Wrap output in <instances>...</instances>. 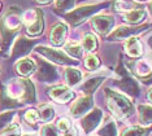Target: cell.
Listing matches in <instances>:
<instances>
[{
  "label": "cell",
  "mask_w": 152,
  "mask_h": 136,
  "mask_svg": "<svg viewBox=\"0 0 152 136\" xmlns=\"http://www.w3.org/2000/svg\"><path fill=\"white\" fill-rule=\"evenodd\" d=\"M22 12L17 7H11L0 20V35L4 49L9 48L13 38L22 27Z\"/></svg>",
  "instance_id": "cell-1"
},
{
  "label": "cell",
  "mask_w": 152,
  "mask_h": 136,
  "mask_svg": "<svg viewBox=\"0 0 152 136\" xmlns=\"http://www.w3.org/2000/svg\"><path fill=\"white\" fill-rule=\"evenodd\" d=\"M4 91L12 100L20 103L21 105L23 103L31 104L35 101V88H34V84L29 79H12L7 84Z\"/></svg>",
  "instance_id": "cell-2"
},
{
  "label": "cell",
  "mask_w": 152,
  "mask_h": 136,
  "mask_svg": "<svg viewBox=\"0 0 152 136\" xmlns=\"http://www.w3.org/2000/svg\"><path fill=\"white\" fill-rule=\"evenodd\" d=\"M105 96H107L108 109L118 119H124V118H127L133 114V111H134L133 104L126 97H124L122 95L115 92V91H110L108 88L105 89Z\"/></svg>",
  "instance_id": "cell-3"
},
{
  "label": "cell",
  "mask_w": 152,
  "mask_h": 136,
  "mask_svg": "<svg viewBox=\"0 0 152 136\" xmlns=\"http://www.w3.org/2000/svg\"><path fill=\"white\" fill-rule=\"evenodd\" d=\"M22 23L26 26V34L30 36H38L43 33V15L39 9H29L22 13Z\"/></svg>",
  "instance_id": "cell-4"
},
{
  "label": "cell",
  "mask_w": 152,
  "mask_h": 136,
  "mask_svg": "<svg viewBox=\"0 0 152 136\" xmlns=\"http://www.w3.org/2000/svg\"><path fill=\"white\" fill-rule=\"evenodd\" d=\"M103 7H105V4H102V5H87V7H81V8L78 9H74L72 10L70 13H68L66 16H65V18L70 25L73 26H77L79 23H82L86 18H88L91 15H94L95 12H98L103 8Z\"/></svg>",
  "instance_id": "cell-5"
},
{
  "label": "cell",
  "mask_w": 152,
  "mask_h": 136,
  "mask_svg": "<svg viewBox=\"0 0 152 136\" xmlns=\"http://www.w3.org/2000/svg\"><path fill=\"white\" fill-rule=\"evenodd\" d=\"M35 51L38 53H40L42 56H44L48 60L56 62V64H60V65H68V64H75V61L70 60L65 53H63L61 51L58 49H53V48H48V47H37Z\"/></svg>",
  "instance_id": "cell-6"
},
{
  "label": "cell",
  "mask_w": 152,
  "mask_h": 136,
  "mask_svg": "<svg viewBox=\"0 0 152 136\" xmlns=\"http://www.w3.org/2000/svg\"><path fill=\"white\" fill-rule=\"evenodd\" d=\"M37 78L42 82H48L52 83L57 81L58 73L56 71L55 66L48 64L44 60H38V71H37Z\"/></svg>",
  "instance_id": "cell-7"
},
{
  "label": "cell",
  "mask_w": 152,
  "mask_h": 136,
  "mask_svg": "<svg viewBox=\"0 0 152 136\" xmlns=\"http://www.w3.org/2000/svg\"><path fill=\"white\" fill-rule=\"evenodd\" d=\"M37 39H26L25 36H20L18 39L15 41V44H13V48H12V58L13 60H16V58H20L22 57V56H26L29 53L30 51H31V48L34 45L37 44Z\"/></svg>",
  "instance_id": "cell-8"
},
{
  "label": "cell",
  "mask_w": 152,
  "mask_h": 136,
  "mask_svg": "<svg viewBox=\"0 0 152 136\" xmlns=\"http://www.w3.org/2000/svg\"><path fill=\"white\" fill-rule=\"evenodd\" d=\"M91 25L98 34L105 35V34L109 33L110 29L115 25V20H113V17H109V16H96L91 20Z\"/></svg>",
  "instance_id": "cell-9"
},
{
  "label": "cell",
  "mask_w": 152,
  "mask_h": 136,
  "mask_svg": "<svg viewBox=\"0 0 152 136\" xmlns=\"http://www.w3.org/2000/svg\"><path fill=\"white\" fill-rule=\"evenodd\" d=\"M122 71H118L121 74V79L118 82V87L122 91H125L126 93H129V95L131 96H137L138 93H139V87H138L137 82L134 81L131 76H129L125 73V70L124 69H121Z\"/></svg>",
  "instance_id": "cell-10"
},
{
  "label": "cell",
  "mask_w": 152,
  "mask_h": 136,
  "mask_svg": "<svg viewBox=\"0 0 152 136\" xmlns=\"http://www.w3.org/2000/svg\"><path fill=\"white\" fill-rule=\"evenodd\" d=\"M48 93H50L51 99L55 100L56 103H60V104L68 103V101H70L74 97V93L72 92L68 87H65V86L53 87V88L50 89V92H48Z\"/></svg>",
  "instance_id": "cell-11"
},
{
  "label": "cell",
  "mask_w": 152,
  "mask_h": 136,
  "mask_svg": "<svg viewBox=\"0 0 152 136\" xmlns=\"http://www.w3.org/2000/svg\"><path fill=\"white\" fill-rule=\"evenodd\" d=\"M91 108H92L91 96H85V97H81L79 100H77L73 105H72L70 113L73 117H81V116H83L85 113H87Z\"/></svg>",
  "instance_id": "cell-12"
},
{
  "label": "cell",
  "mask_w": 152,
  "mask_h": 136,
  "mask_svg": "<svg viewBox=\"0 0 152 136\" xmlns=\"http://www.w3.org/2000/svg\"><path fill=\"white\" fill-rule=\"evenodd\" d=\"M102 116L103 114L100 109H94L92 111H90V114H87L82 121V127H83L85 132H91L94 128L98 127L102 121Z\"/></svg>",
  "instance_id": "cell-13"
},
{
  "label": "cell",
  "mask_w": 152,
  "mask_h": 136,
  "mask_svg": "<svg viewBox=\"0 0 152 136\" xmlns=\"http://www.w3.org/2000/svg\"><path fill=\"white\" fill-rule=\"evenodd\" d=\"M66 35V26L64 23H56L50 33V40L53 45H61Z\"/></svg>",
  "instance_id": "cell-14"
},
{
  "label": "cell",
  "mask_w": 152,
  "mask_h": 136,
  "mask_svg": "<svg viewBox=\"0 0 152 136\" xmlns=\"http://www.w3.org/2000/svg\"><path fill=\"white\" fill-rule=\"evenodd\" d=\"M127 65H129L130 70L133 71L135 75L139 76V78H142V79H147V78H150V76L152 75L150 68H148L147 64L146 62H143V61H131Z\"/></svg>",
  "instance_id": "cell-15"
},
{
  "label": "cell",
  "mask_w": 152,
  "mask_h": 136,
  "mask_svg": "<svg viewBox=\"0 0 152 136\" xmlns=\"http://www.w3.org/2000/svg\"><path fill=\"white\" fill-rule=\"evenodd\" d=\"M142 27H129V26H120L118 29H116L110 34V39L112 40H121L126 39V38H131L133 34L139 33Z\"/></svg>",
  "instance_id": "cell-16"
},
{
  "label": "cell",
  "mask_w": 152,
  "mask_h": 136,
  "mask_svg": "<svg viewBox=\"0 0 152 136\" xmlns=\"http://www.w3.org/2000/svg\"><path fill=\"white\" fill-rule=\"evenodd\" d=\"M125 49L130 57H139L143 53V45L138 38H129L125 43Z\"/></svg>",
  "instance_id": "cell-17"
},
{
  "label": "cell",
  "mask_w": 152,
  "mask_h": 136,
  "mask_svg": "<svg viewBox=\"0 0 152 136\" xmlns=\"http://www.w3.org/2000/svg\"><path fill=\"white\" fill-rule=\"evenodd\" d=\"M16 71L20 75L22 76H27V75H31L34 70H35V64H34L33 60L30 58H22L16 64Z\"/></svg>",
  "instance_id": "cell-18"
},
{
  "label": "cell",
  "mask_w": 152,
  "mask_h": 136,
  "mask_svg": "<svg viewBox=\"0 0 152 136\" xmlns=\"http://www.w3.org/2000/svg\"><path fill=\"white\" fill-rule=\"evenodd\" d=\"M144 16H146L144 9L142 8V7H137V8H134L133 10L125 13V18L124 20L130 23H139L140 21L144 18Z\"/></svg>",
  "instance_id": "cell-19"
},
{
  "label": "cell",
  "mask_w": 152,
  "mask_h": 136,
  "mask_svg": "<svg viewBox=\"0 0 152 136\" xmlns=\"http://www.w3.org/2000/svg\"><path fill=\"white\" fill-rule=\"evenodd\" d=\"M102 82H103V78H100V76H98V78L88 79V81L86 82L83 86H82V91H83L87 96H91L92 93H94V91L98 88L100 84H102Z\"/></svg>",
  "instance_id": "cell-20"
},
{
  "label": "cell",
  "mask_w": 152,
  "mask_h": 136,
  "mask_svg": "<svg viewBox=\"0 0 152 136\" xmlns=\"http://www.w3.org/2000/svg\"><path fill=\"white\" fill-rule=\"evenodd\" d=\"M65 78H66V82L69 86H75L82 79V74L77 69L68 68L66 71H65Z\"/></svg>",
  "instance_id": "cell-21"
},
{
  "label": "cell",
  "mask_w": 152,
  "mask_h": 136,
  "mask_svg": "<svg viewBox=\"0 0 152 136\" xmlns=\"http://www.w3.org/2000/svg\"><path fill=\"white\" fill-rule=\"evenodd\" d=\"M139 119L142 124L152 123V106H148V105L139 106Z\"/></svg>",
  "instance_id": "cell-22"
},
{
  "label": "cell",
  "mask_w": 152,
  "mask_h": 136,
  "mask_svg": "<svg viewBox=\"0 0 152 136\" xmlns=\"http://www.w3.org/2000/svg\"><path fill=\"white\" fill-rule=\"evenodd\" d=\"M138 5L134 4L131 0H117L115 3V5H113V8L117 12H130V10H133L134 8H137Z\"/></svg>",
  "instance_id": "cell-23"
},
{
  "label": "cell",
  "mask_w": 152,
  "mask_h": 136,
  "mask_svg": "<svg viewBox=\"0 0 152 136\" xmlns=\"http://www.w3.org/2000/svg\"><path fill=\"white\" fill-rule=\"evenodd\" d=\"M55 116V111L51 105H40L39 106V118L43 122H50Z\"/></svg>",
  "instance_id": "cell-24"
},
{
  "label": "cell",
  "mask_w": 152,
  "mask_h": 136,
  "mask_svg": "<svg viewBox=\"0 0 152 136\" xmlns=\"http://www.w3.org/2000/svg\"><path fill=\"white\" fill-rule=\"evenodd\" d=\"M15 116H16V111H5V113L0 114V134H3V131L11 124Z\"/></svg>",
  "instance_id": "cell-25"
},
{
  "label": "cell",
  "mask_w": 152,
  "mask_h": 136,
  "mask_svg": "<svg viewBox=\"0 0 152 136\" xmlns=\"http://www.w3.org/2000/svg\"><path fill=\"white\" fill-rule=\"evenodd\" d=\"M82 45L86 51L88 52H94L98 47V41H96V38L92 35V34H86L83 38V41H82Z\"/></svg>",
  "instance_id": "cell-26"
},
{
  "label": "cell",
  "mask_w": 152,
  "mask_h": 136,
  "mask_svg": "<svg viewBox=\"0 0 152 136\" xmlns=\"http://www.w3.org/2000/svg\"><path fill=\"white\" fill-rule=\"evenodd\" d=\"M65 51L68 52L72 57L74 58H79L82 55V48L78 43H74V41H69V43L65 45Z\"/></svg>",
  "instance_id": "cell-27"
},
{
  "label": "cell",
  "mask_w": 152,
  "mask_h": 136,
  "mask_svg": "<svg viewBox=\"0 0 152 136\" xmlns=\"http://www.w3.org/2000/svg\"><path fill=\"white\" fill-rule=\"evenodd\" d=\"M99 136H117V130L113 122H107L102 130L99 131Z\"/></svg>",
  "instance_id": "cell-28"
},
{
  "label": "cell",
  "mask_w": 152,
  "mask_h": 136,
  "mask_svg": "<svg viewBox=\"0 0 152 136\" xmlns=\"http://www.w3.org/2000/svg\"><path fill=\"white\" fill-rule=\"evenodd\" d=\"M147 135V130L140 126H133L124 132L121 136H146Z\"/></svg>",
  "instance_id": "cell-29"
},
{
  "label": "cell",
  "mask_w": 152,
  "mask_h": 136,
  "mask_svg": "<svg viewBox=\"0 0 152 136\" xmlns=\"http://www.w3.org/2000/svg\"><path fill=\"white\" fill-rule=\"evenodd\" d=\"M40 136H60L58 127H56L55 124H46L40 130Z\"/></svg>",
  "instance_id": "cell-30"
},
{
  "label": "cell",
  "mask_w": 152,
  "mask_h": 136,
  "mask_svg": "<svg viewBox=\"0 0 152 136\" xmlns=\"http://www.w3.org/2000/svg\"><path fill=\"white\" fill-rule=\"evenodd\" d=\"M85 65H86V68H87L88 70H95V69L99 68L100 61H99V58L96 57V56L90 55V56H87V57H86Z\"/></svg>",
  "instance_id": "cell-31"
},
{
  "label": "cell",
  "mask_w": 152,
  "mask_h": 136,
  "mask_svg": "<svg viewBox=\"0 0 152 136\" xmlns=\"http://www.w3.org/2000/svg\"><path fill=\"white\" fill-rule=\"evenodd\" d=\"M3 136H21V130L17 123L9 124L8 127L3 131Z\"/></svg>",
  "instance_id": "cell-32"
},
{
  "label": "cell",
  "mask_w": 152,
  "mask_h": 136,
  "mask_svg": "<svg viewBox=\"0 0 152 136\" xmlns=\"http://www.w3.org/2000/svg\"><path fill=\"white\" fill-rule=\"evenodd\" d=\"M74 5V0H56V9L58 12L72 9Z\"/></svg>",
  "instance_id": "cell-33"
},
{
  "label": "cell",
  "mask_w": 152,
  "mask_h": 136,
  "mask_svg": "<svg viewBox=\"0 0 152 136\" xmlns=\"http://www.w3.org/2000/svg\"><path fill=\"white\" fill-rule=\"evenodd\" d=\"M25 119L29 123H35V122L39 119V111L38 110H27L25 113Z\"/></svg>",
  "instance_id": "cell-34"
},
{
  "label": "cell",
  "mask_w": 152,
  "mask_h": 136,
  "mask_svg": "<svg viewBox=\"0 0 152 136\" xmlns=\"http://www.w3.org/2000/svg\"><path fill=\"white\" fill-rule=\"evenodd\" d=\"M57 127H58V130H60V131L65 132V131H68L69 128H72V123H70V121H68V119H65V118H63V119L58 121Z\"/></svg>",
  "instance_id": "cell-35"
},
{
  "label": "cell",
  "mask_w": 152,
  "mask_h": 136,
  "mask_svg": "<svg viewBox=\"0 0 152 136\" xmlns=\"http://www.w3.org/2000/svg\"><path fill=\"white\" fill-rule=\"evenodd\" d=\"M64 136H77V131H75V128H69L68 131L64 132Z\"/></svg>",
  "instance_id": "cell-36"
},
{
  "label": "cell",
  "mask_w": 152,
  "mask_h": 136,
  "mask_svg": "<svg viewBox=\"0 0 152 136\" xmlns=\"http://www.w3.org/2000/svg\"><path fill=\"white\" fill-rule=\"evenodd\" d=\"M38 4H48V3H51L52 0H35Z\"/></svg>",
  "instance_id": "cell-37"
},
{
  "label": "cell",
  "mask_w": 152,
  "mask_h": 136,
  "mask_svg": "<svg viewBox=\"0 0 152 136\" xmlns=\"http://www.w3.org/2000/svg\"><path fill=\"white\" fill-rule=\"evenodd\" d=\"M147 99H148V101L152 104V88L148 91V93H147Z\"/></svg>",
  "instance_id": "cell-38"
},
{
  "label": "cell",
  "mask_w": 152,
  "mask_h": 136,
  "mask_svg": "<svg viewBox=\"0 0 152 136\" xmlns=\"http://www.w3.org/2000/svg\"><path fill=\"white\" fill-rule=\"evenodd\" d=\"M150 12H151V16H152V1H151V4H150Z\"/></svg>",
  "instance_id": "cell-39"
},
{
  "label": "cell",
  "mask_w": 152,
  "mask_h": 136,
  "mask_svg": "<svg viewBox=\"0 0 152 136\" xmlns=\"http://www.w3.org/2000/svg\"><path fill=\"white\" fill-rule=\"evenodd\" d=\"M25 136H30V135H25Z\"/></svg>",
  "instance_id": "cell-40"
},
{
  "label": "cell",
  "mask_w": 152,
  "mask_h": 136,
  "mask_svg": "<svg viewBox=\"0 0 152 136\" xmlns=\"http://www.w3.org/2000/svg\"><path fill=\"white\" fill-rule=\"evenodd\" d=\"M0 55H1V52H0Z\"/></svg>",
  "instance_id": "cell-41"
},
{
  "label": "cell",
  "mask_w": 152,
  "mask_h": 136,
  "mask_svg": "<svg viewBox=\"0 0 152 136\" xmlns=\"http://www.w3.org/2000/svg\"><path fill=\"white\" fill-rule=\"evenodd\" d=\"M0 7H1V4H0Z\"/></svg>",
  "instance_id": "cell-42"
}]
</instances>
